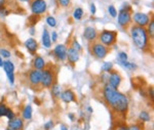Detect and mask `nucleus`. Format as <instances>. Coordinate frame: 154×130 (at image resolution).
Returning a JSON list of instances; mask_svg holds the SVG:
<instances>
[{"instance_id":"0eeeda50","label":"nucleus","mask_w":154,"mask_h":130,"mask_svg":"<svg viewBox=\"0 0 154 130\" xmlns=\"http://www.w3.org/2000/svg\"><path fill=\"white\" fill-rule=\"evenodd\" d=\"M131 20L136 23L137 26L140 27H146L149 24L151 17H149V15L144 12H135L131 15Z\"/></svg>"},{"instance_id":"4468645a","label":"nucleus","mask_w":154,"mask_h":130,"mask_svg":"<svg viewBox=\"0 0 154 130\" xmlns=\"http://www.w3.org/2000/svg\"><path fill=\"white\" fill-rule=\"evenodd\" d=\"M67 59H68L69 62L71 64H76V62L79 60V51L75 50L74 48L70 47L67 49Z\"/></svg>"},{"instance_id":"c85d7f7f","label":"nucleus","mask_w":154,"mask_h":130,"mask_svg":"<svg viewBox=\"0 0 154 130\" xmlns=\"http://www.w3.org/2000/svg\"><path fill=\"white\" fill-rule=\"evenodd\" d=\"M117 60L118 62H126V60H128V54L123 51H121V52L118 53Z\"/></svg>"},{"instance_id":"393cba45","label":"nucleus","mask_w":154,"mask_h":130,"mask_svg":"<svg viewBox=\"0 0 154 130\" xmlns=\"http://www.w3.org/2000/svg\"><path fill=\"white\" fill-rule=\"evenodd\" d=\"M148 26V29H147V34H148V36H150L151 38H153L154 36V21L153 19L150 20V22H149V24L147 25Z\"/></svg>"},{"instance_id":"2eb2a0df","label":"nucleus","mask_w":154,"mask_h":130,"mask_svg":"<svg viewBox=\"0 0 154 130\" xmlns=\"http://www.w3.org/2000/svg\"><path fill=\"white\" fill-rule=\"evenodd\" d=\"M61 98L63 102H68V104L76 100V96H75L74 92H73L72 90H70V89H67V90L63 91V92L61 93Z\"/></svg>"},{"instance_id":"20e7f679","label":"nucleus","mask_w":154,"mask_h":130,"mask_svg":"<svg viewBox=\"0 0 154 130\" xmlns=\"http://www.w3.org/2000/svg\"><path fill=\"white\" fill-rule=\"evenodd\" d=\"M116 37H117V33L115 31H109V30H104L100 34L99 39L102 44L105 46H111L116 42Z\"/></svg>"},{"instance_id":"c756f323","label":"nucleus","mask_w":154,"mask_h":130,"mask_svg":"<svg viewBox=\"0 0 154 130\" xmlns=\"http://www.w3.org/2000/svg\"><path fill=\"white\" fill-rule=\"evenodd\" d=\"M0 57H5V59H8V57H10V51H8L7 49L1 48L0 49Z\"/></svg>"},{"instance_id":"9d476101","label":"nucleus","mask_w":154,"mask_h":130,"mask_svg":"<svg viewBox=\"0 0 154 130\" xmlns=\"http://www.w3.org/2000/svg\"><path fill=\"white\" fill-rule=\"evenodd\" d=\"M121 81H122V78L118 72H112V71L110 72L109 77H108V84L110 85L111 87H113V88L115 89H118Z\"/></svg>"},{"instance_id":"b1692460","label":"nucleus","mask_w":154,"mask_h":130,"mask_svg":"<svg viewBox=\"0 0 154 130\" xmlns=\"http://www.w3.org/2000/svg\"><path fill=\"white\" fill-rule=\"evenodd\" d=\"M113 69V64L112 62H106L103 64L101 70L102 72H105V73H110L111 71H112Z\"/></svg>"},{"instance_id":"37998d69","label":"nucleus","mask_w":154,"mask_h":130,"mask_svg":"<svg viewBox=\"0 0 154 130\" xmlns=\"http://www.w3.org/2000/svg\"><path fill=\"white\" fill-rule=\"evenodd\" d=\"M5 2H6V0H0V6L4 5V4H5Z\"/></svg>"},{"instance_id":"1a4fd4ad","label":"nucleus","mask_w":154,"mask_h":130,"mask_svg":"<svg viewBox=\"0 0 154 130\" xmlns=\"http://www.w3.org/2000/svg\"><path fill=\"white\" fill-rule=\"evenodd\" d=\"M117 22L121 27H126L131 22V12L126 10H119L117 15Z\"/></svg>"},{"instance_id":"e433bc0d","label":"nucleus","mask_w":154,"mask_h":130,"mask_svg":"<svg viewBox=\"0 0 154 130\" xmlns=\"http://www.w3.org/2000/svg\"><path fill=\"white\" fill-rule=\"evenodd\" d=\"M53 123L51 122V121H50V122H47L46 124H44V129L45 130H50L53 128Z\"/></svg>"},{"instance_id":"72a5a7b5","label":"nucleus","mask_w":154,"mask_h":130,"mask_svg":"<svg viewBox=\"0 0 154 130\" xmlns=\"http://www.w3.org/2000/svg\"><path fill=\"white\" fill-rule=\"evenodd\" d=\"M58 3H59L62 7H67V6L70 5L71 0H58Z\"/></svg>"},{"instance_id":"c03bdc74","label":"nucleus","mask_w":154,"mask_h":130,"mask_svg":"<svg viewBox=\"0 0 154 130\" xmlns=\"http://www.w3.org/2000/svg\"><path fill=\"white\" fill-rule=\"evenodd\" d=\"M3 66V60H2V57H0V67Z\"/></svg>"},{"instance_id":"6ab92c4d","label":"nucleus","mask_w":154,"mask_h":130,"mask_svg":"<svg viewBox=\"0 0 154 130\" xmlns=\"http://www.w3.org/2000/svg\"><path fill=\"white\" fill-rule=\"evenodd\" d=\"M42 44H43L44 47L50 48L51 45V40H50V35L48 33V31L46 29L43 30V33H42Z\"/></svg>"},{"instance_id":"4c0bfd02","label":"nucleus","mask_w":154,"mask_h":130,"mask_svg":"<svg viewBox=\"0 0 154 130\" xmlns=\"http://www.w3.org/2000/svg\"><path fill=\"white\" fill-rule=\"evenodd\" d=\"M57 39H58L57 32H53V33H51V37H50L51 42H55V41H57Z\"/></svg>"},{"instance_id":"a18cd8bd","label":"nucleus","mask_w":154,"mask_h":130,"mask_svg":"<svg viewBox=\"0 0 154 130\" xmlns=\"http://www.w3.org/2000/svg\"><path fill=\"white\" fill-rule=\"evenodd\" d=\"M69 117H70L71 120H74V117H73V114H69Z\"/></svg>"},{"instance_id":"ea45409f","label":"nucleus","mask_w":154,"mask_h":130,"mask_svg":"<svg viewBox=\"0 0 154 130\" xmlns=\"http://www.w3.org/2000/svg\"><path fill=\"white\" fill-rule=\"evenodd\" d=\"M149 94H150L151 99H153V88H152V87H151V88L149 89Z\"/></svg>"},{"instance_id":"9b49d317","label":"nucleus","mask_w":154,"mask_h":130,"mask_svg":"<svg viewBox=\"0 0 154 130\" xmlns=\"http://www.w3.org/2000/svg\"><path fill=\"white\" fill-rule=\"evenodd\" d=\"M67 46L64 44H58L53 52L59 60H65L67 59Z\"/></svg>"},{"instance_id":"6e6552de","label":"nucleus","mask_w":154,"mask_h":130,"mask_svg":"<svg viewBox=\"0 0 154 130\" xmlns=\"http://www.w3.org/2000/svg\"><path fill=\"white\" fill-rule=\"evenodd\" d=\"M2 67H3L4 71L6 73L9 84L13 85V83H15V65H13V62L7 60L5 62H3V66Z\"/></svg>"},{"instance_id":"f8f14e48","label":"nucleus","mask_w":154,"mask_h":130,"mask_svg":"<svg viewBox=\"0 0 154 130\" xmlns=\"http://www.w3.org/2000/svg\"><path fill=\"white\" fill-rule=\"evenodd\" d=\"M29 81L31 84L35 85V86L39 85L40 81H41V71L34 69V70L29 72Z\"/></svg>"},{"instance_id":"4be33fe9","label":"nucleus","mask_w":154,"mask_h":130,"mask_svg":"<svg viewBox=\"0 0 154 130\" xmlns=\"http://www.w3.org/2000/svg\"><path fill=\"white\" fill-rule=\"evenodd\" d=\"M122 67H124L126 69H128V70H136L137 69V65L134 64V62H129L128 60L126 62H118Z\"/></svg>"},{"instance_id":"f03ea898","label":"nucleus","mask_w":154,"mask_h":130,"mask_svg":"<svg viewBox=\"0 0 154 130\" xmlns=\"http://www.w3.org/2000/svg\"><path fill=\"white\" fill-rule=\"evenodd\" d=\"M131 36L133 42L139 49H145L148 45V34L144 27H140L137 25H134L131 27Z\"/></svg>"},{"instance_id":"a19ab883","label":"nucleus","mask_w":154,"mask_h":130,"mask_svg":"<svg viewBox=\"0 0 154 130\" xmlns=\"http://www.w3.org/2000/svg\"><path fill=\"white\" fill-rule=\"evenodd\" d=\"M30 34L31 35H34L35 34V29L34 28H31L30 29Z\"/></svg>"},{"instance_id":"a878e982","label":"nucleus","mask_w":154,"mask_h":130,"mask_svg":"<svg viewBox=\"0 0 154 130\" xmlns=\"http://www.w3.org/2000/svg\"><path fill=\"white\" fill-rule=\"evenodd\" d=\"M46 24L50 27H51V28H55V27L57 26V21H55V19L53 17L48 15V17H46Z\"/></svg>"},{"instance_id":"49530a36","label":"nucleus","mask_w":154,"mask_h":130,"mask_svg":"<svg viewBox=\"0 0 154 130\" xmlns=\"http://www.w3.org/2000/svg\"><path fill=\"white\" fill-rule=\"evenodd\" d=\"M19 1H22V2H29V1H31V0H19Z\"/></svg>"},{"instance_id":"473e14b6","label":"nucleus","mask_w":154,"mask_h":130,"mask_svg":"<svg viewBox=\"0 0 154 130\" xmlns=\"http://www.w3.org/2000/svg\"><path fill=\"white\" fill-rule=\"evenodd\" d=\"M9 13L7 9H6V7L4 5H1L0 6V17H6V15Z\"/></svg>"},{"instance_id":"423d86ee","label":"nucleus","mask_w":154,"mask_h":130,"mask_svg":"<svg viewBox=\"0 0 154 130\" xmlns=\"http://www.w3.org/2000/svg\"><path fill=\"white\" fill-rule=\"evenodd\" d=\"M91 52L95 55L97 59L102 60L108 54L109 49L107 46H105L104 44H102L101 42H96L91 45Z\"/></svg>"},{"instance_id":"aec40b11","label":"nucleus","mask_w":154,"mask_h":130,"mask_svg":"<svg viewBox=\"0 0 154 130\" xmlns=\"http://www.w3.org/2000/svg\"><path fill=\"white\" fill-rule=\"evenodd\" d=\"M23 118L26 120H30L32 118V107L30 105L26 106L23 110Z\"/></svg>"},{"instance_id":"bb28decb","label":"nucleus","mask_w":154,"mask_h":130,"mask_svg":"<svg viewBox=\"0 0 154 130\" xmlns=\"http://www.w3.org/2000/svg\"><path fill=\"white\" fill-rule=\"evenodd\" d=\"M140 119H141L142 121H144V122H149V121H150V115H149V113H147V112H141V114H140Z\"/></svg>"},{"instance_id":"09e8293b","label":"nucleus","mask_w":154,"mask_h":130,"mask_svg":"<svg viewBox=\"0 0 154 130\" xmlns=\"http://www.w3.org/2000/svg\"><path fill=\"white\" fill-rule=\"evenodd\" d=\"M6 130H12V129H10V128H8V129H6Z\"/></svg>"},{"instance_id":"7ed1b4c3","label":"nucleus","mask_w":154,"mask_h":130,"mask_svg":"<svg viewBox=\"0 0 154 130\" xmlns=\"http://www.w3.org/2000/svg\"><path fill=\"white\" fill-rule=\"evenodd\" d=\"M53 82H55V74L53 70L50 68H44L41 71V81H40L41 86L44 88H50L53 85Z\"/></svg>"},{"instance_id":"a211bd4d","label":"nucleus","mask_w":154,"mask_h":130,"mask_svg":"<svg viewBox=\"0 0 154 130\" xmlns=\"http://www.w3.org/2000/svg\"><path fill=\"white\" fill-rule=\"evenodd\" d=\"M33 66H34V69L39 71H42L44 68H45V60L42 57H36L33 62Z\"/></svg>"},{"instance_id":"39448f33","label":"nucleus","mask_w":154,"mask_h":130,"mask_svg":"<svg viewBox=\"0 0 154 130\" xmlns=\"http://www.w3.org/2000/svg\"><path fill=\"white\" fill-rule=\"evenodd\" d=\"M30 8L33 15H40L46 12L47 4H46L45 0H32L30 3Z\"/></svg>"},{"instance_id":"f257e3e1","label":"nucleus","mask_w":154,"mask_h":130,"mask_svg":"<svg viewBox=\"0 0 154 130\" xmlns=\"http://www.w3.org/2000/svg\"><path fill=\"white\" fill-rule=\"evenodd\" d=\"M104 99L110 105V107L117 113H124L128 107V98L117 89L111 87L107 83L103 88Z\"/></svg>"},{"instance_id":"7c9ffc66","label":"nucleus","mask_w":154,"mask_h":130,"mask_svg":"<svg viewBox=\"0 0 154 130\" xmlns=\"http://www.w3.org/2000/svg\"><path fill=\"white\" fill-rule=\"evenodd\" d=\"M6 112H7V107L4 104H0V117L2 116H5L6 115Z\"/></svg>"},{"instance_id":"79ce46f5","label":"nucleus","mask_w":154,"mask_h":130,"mask_svg":"<svg viewBox=\"0 0 154 130\" xmlns=\"http://www.w3.org/2000/svg\"><path fill=\"white\" fill-rule=\"evenodd\" d=\"M61 130H68V127L65 125H61Z\"/></svg>"},{"instance_id":"ddd939ff","label":"nucleus","mask_w":154,"mask_h":130,"mask_svg":"<svg viewBox=\"0 0 154 130\" xmlns=\"http://www.w3.org/2000/svg\"><path fill=\"white\" fill-rule=\"evenodd\" d=\"M83 37H84V39H86L88 41H90V42L95 41V40L97 39V37H98L97 30H96L93 27H86V28L84 29Z\"/></svg>"},{"instance_id":"c9c22d12","label":"nucleus","mask_w":154,"mask_h":130,"mask_svg":"<svg viewBox=\"0 0 154 130\" xmlns=\"http://www.w3.org/2000/svg\"><path fill=\"white\" fill-rule=\"evenodd\" d=\"M5 117H7L9 120H12V119H13L15 117V113L12 111L10 109H7V112H6V115H5Z\"/></svg>"},{"instance_id":"dca6fc26","label":"nucleus","mask_w":154,"mask_h":130,"mask_svg":"<svg viewBox=\"0 0 154 130\" xmlns=\"http://www.w3.org/2000/svg\"><path fill=\"white\" fill-rule=\"evenodd\" d=\"M25 46L31 53H35L37 51V48H38V44H37V41L34 38L27 39L25 41Z\"/></svg>"},{"instance_id":"2f4dec72","label":"nucleus","mask_w":154,"mask_h":130,"mask_svg":"<svg viewBox=\"0 0 154 130\" xmlns=\"http://www.w3.org/2000/svg\"><path fill=\"white\" fill-rule=\"evenodd\" d=\"M119 130H141V128H140L138 125H131V126H128V127H120Z\"/></svg>"},{"instance_id":"cd10ccee","label":"nucleus","mask_w":154,"mask_h":130,"mask_svg":"<svg viewBox=\"0 0 154 130\" xmlns=\"http://www.w3.org/2000/svg\"><path fill=\"white\" fill-rule=\"evenodd\" d=\"M108 12H109V15H110L112 17H117V10H116L115 6L109 5L108 6Z\"/></svg>"},{"instance_id":"5701e85b","label":"nucleus","mask_w":154,"mask_h":130,"mask_svg":"<svg viewBox=\"0 0 154 130\" xmlns=\"http://www.w3.org/2000/svg\"><path fill=\"white\" fill-rule=\"evenodd\" d=\"M51 93L55 97H59L61 95V87L59 84H53L51 86Z\"/></svg>"},{"instance_id":"412c9836","label":"nucleus","mask_w":154,"mask_h":130,"mask_svg":"<svg viewBox=\"0 0 154 130\" xmlns=\"http://www.w3.org/2000/svg\"><path fill=\"white\" fill-rule=\"evenodd\" d=\"M73 19L75 20V21H80V20L82 19V17H83V9H82L81 7H77L74 9V12H73Z\"/></svg>"},{"instance_id":"f704fd0d","label":"nucleus","mask_w":154,"mask_h":130,"mask_svg":"<svg viewBox=\"0 0 154 130\" xmlns=\"http://www.w3.org/2000/svg\"><path fill=\"white\" fill-rule=\"evenodd\" d=\"M71 47L74 48L75 50H77V51H80V50H81V45H80V44L78 43L77 40H73V41H72V46H71Z\"/></svg>"},{"instance_id":"58836bf2","label":"nucleus","mask_w":154,"mask_h":130,"mask_svg":"<svg viewBox=\"0 0 154 130\" xmlns=\"http://www.w3.org/2000/svg\"><path fill=\"white\" fill-rule=\"evenodd\" d=\"M96 12H97V8H96V5L93 3L91 4V15H96Z\"/></svg>"},{"instance_id":"de8ad7c7","label":"nucleus","mask_w":154,"mask_h":130,"mask_svg":"<svg viewBox=\"0 0 154 130\" xmlns=\"http://www.w3.org/2000/svg\"><path fill=\"white\" fill-rule=\"evenodd\" d=\"M88 111H90L91 113V112H93V109H91V107H88Z\"/></svg>"},{"instance_id":"f3484780","label":"nucleus","mask_w":154,"mask_h":130,"mask_svg":"<svg viewBox=\"0 0 154 130\" xmlns=\"http://www.w3.org/2000/svg\"><path fill=\"white\" fill-rule=\"evenodd\" d=\"M8 127L12 130H21L23 128V121L20 118H13L12 120H9L8 123Z\"/></svg>"}]
</instances>
